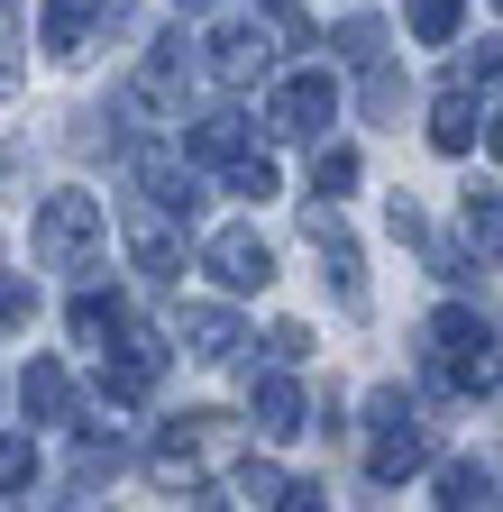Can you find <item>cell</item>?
I'll return each mask as SVG.
<instances>
[{"mask_svg": "<svg viewBox=\"0 0 503 512\" xmlns=\"http://www.w3.org/2000/svg\"><path fill=\"white\" fill-rule=\"evenodd\" d=\"M101 238H110V211L92 202V192H46V202H37V266L83 275L101 256Z\"/></svg>", "mask_w": 503, "mask_h": 512, "instance_id": "cell-1", "label": "cell"}, {"mask_svg": "<svg viewBox=\"0 0 503 512\" xmlns=\"http://www.w3.org/2000/svg\"><path fill=\"white\" fill-rule=\"evenodd\" d=\"M330 119H339V83H330V74H293V83L275 92V110H266V128H275L284 147L330 138Z\"/></svg>", "mask_w": 503, "mask_h": 512, "instance_id": "cell-2", "label": "cell"}, {"mask_svg": "<svg viewBox=\"0 0 503 512\" xmlns=\"http://www.w3.org/2000/svg\"><path fill=\"white\" fill-rule=\"evenodd\" d=\"M202 275H211L220 293H266V284H275V247H266L257 229H220V238L202 247Z\"/></svg>", "mask_w": 503, "mask_h": 512, "instance_id": "cell-3", "label": "cell"}, {"mask_svg": "<svg viewBox=\"0 0 503 512\" xmlns=\"http://www.w3.org/2000/svg\"><path fill=\"white\" fill-rule=\"evenodd\" d=\"M165 375V339L156 330H119V348L101 357V403H147Z\"/></svg>", "mask_w": 503, "mask_h": 512, "instance_id": "cell-4", "label": "cell"}, {"mask_svg": "<svg viewBox=\"0 0 503 512\" xmlns=\"http://www.w3.org/2000/svg\"><path fill=\"white\" fill-rule=\"evenodd\" d=\"M129 165H138V183H147V202H156L165 220H193V211H202V174L183 165V156H165V147H138Z\"/></svg>", "mask_w": 503, "mask_h": 512, "instance_id": "cell-5", "label": "cell"}, {"mask_svg": "<svg viewBox=\"0 0 503 512\" xmlns=\"http://www.w3.org/2000/svg\"><path fill=\"white\" fill-rule=\"evenodd\" d=\"M92 28H129V10H119V0H46V19H37L46 55H83Z\"/></svg>", "mask_w": 503, "mask_h": 512, "instance_id": "cell-6", "label": "cell"}, {"mask_svg": "<svg viewBox=\"0 0 503 512\" xmlns=\"http://www.w3.org/2000/svg\"><path fill=\"white\" fill-rule=\"evenodd\" d=\"M247 412H257V430H266V439H293V430H302V412H311V403H302V384H293V366H284V357H275L257 384H247Z\"/></svg>", "mask_w": 503, "mask_h": 512, "instance_id": "cell-7", "label": "cell"}, {"mask_svg": "<svg viewBox=\"0 0 503 512\" xmlns=\"http://www.w3.org/2000/svg\"><path fill=\"white\" fill-rule=\"evenodd\" d=\"M458 238H467L476 266H503V192L494 183H467L458 192Z\"/></svg>", "mask_w": 503, "mask_h": 512, "instance_id": "cell-8", "label": "cell"}, {"mask_svg": "<svg viewBox=\"0 0 503 512\" xmlns=\"http://www.w3.org/2000/svg\"><path fill=\"white\" fill-rule=\"evenodd\" d=\"M266 64H275V37H266V28H247V19H238V28L211 37V74H220L229 92H238V83H257Z\"/></svg>", "mask_w": 503, "mask_h": 512, "instance_id": "cell-9", "label": "cell"}, {"mask_svg": "<svg viewBox=\"0 0 503 512\" xmlns=\"http://www.w3.org/2000/svg\"><path fill=\"white\" fill-rule=\"evenodd\" d=\"M129 256H138L156 284H174V275H183V247H174V229H165V211H156V202H138V211H129Z\"/></svg>", "mask_w": 503, "mask_h": 512, "instance_id": "cell-10", "label": "cell"}, {"mask_svg": "<svg viewBox=\"0 0 503 512\" xmlns=\"http://www.w3.org/2000/svg\"><path fill=\"white\" fill-rule=\"evenodd\" d=\"M421 467H430V439H421L412 421L375 430V448H366V476H375V485H403V476H421Z\"/></svg>", "mask_w": 503, "mask_h": 512, "instance_id": "cell-11", "label": "cell"}, {"mask_svg": "<svg viewBox=\"0 0 503 512\" xmlns=\"http://www.w3.org/2000/svg\"><path fill=\"white\" fill-rule=\"evenodd\" d=\"M476 128H485V119H476V83H449V92L430 101V147H439V156H467Z\"/></svg>", "mask_w": 503, "mask_h": 512, "instance_id": "cell-12", "label": "cell"}, {"mask_svg": "<svg viewBox=\"0 0 503 512\" xmlns=\"http://www.w3.org/2000/svg\"><path fill=\"white\" fill-rule=\"evenodd\" d=\"M321 284L339 293V311H366V266H357L348 229H321Z\"/></svg>", "mask_w": 503, "mask_h": 512, "instance_id": "cell-13", "label": "cell"}, {"mask_svg": "<svg viewBox=\"0 0 503 512\" xmlns=\"http://www.w3.org/2000/svg\"><path fill=\"white\" fill-rule=\"evenodd\" d=\"M19 403H28L37 421H74V375L55 366V357H37V366L19 375Z\"/></svg>", "mask_w": 503, "mask_h": 512, "instance_id": "cell-14", "label": "cell"}, {"mask_svg": "<svg viewBox=\"0 0 503 512\" xmlns=\"http://www.w3.org/2000/svg\"><path fill=\"white\" fill-rule=\"evenodd\" d=\"M183 348H193L202 366H229V357H238V320L211 311V302H193V311H183Z\"/></svg>", "mask_w": 503, "mask_h": 512, "instance_id": "cell-15", "label": "cell"}, {"mask_svg": "<svg viewBox=\"0 0 503 512\" xmlns=\"http://www.w3.org/2000/svg\"><path fill=\"white\" fill-rule=\"evenodd\" d=\"M119 330H129L119 293H83V302H74V348H101V339H119Z\"/></svg>", "mask_w": 503, "mask_h": 512, "instance_id": "cell-16", "label": "cell"}, {"mask_svg": "<svg viewBox=\"0 0 503 512\" xmlns=\"http://www.w3.org/2000/svg\"><path fill=\"white\" fill-rule=\"evenodd\" d=\"M439 503H449V512H467V503H503V494H494V467H467V458L439 467Z\"/></svg>", "mask_w": 503, "mask_h": 512, "instance_id": "cell-17", "label": "cell"}, {"mask_svg": "<svg viewBox=\"0 0 503 512\" xmlns=\"http://www.w3.org/2000/svg\"><path fill=\"white\" fill-rule=\"evenodd\" d=\"M238 147H247V119H238V110H211V119L193 128V156H211V165H229Z\"/></svg>", "mask_w": 503, "mask_h": 512, "instance_id": "cell-18", "label": "cell"}, {"mask_svg": "<svg viewBox=\"0 0 503 512\" xmlns=\"http://www.w3.org/2000/svg\"><path fill=\"white\" fill-rule=\"evenodd\" d=\"M275 183H284L275 156H247V147L229 156V192H238V202H275Z\"/></svg>", "mask_w": 503, "mask_h": 512, "instance_id": "cell-19", "label": "cell"}, {"mask_svg": "<svg viewBox=\"0 0 503 512\" xmlns=\"http://www.w3.org/2000/svg\"><path fill=\"white\" fill-rule=\"evenodd\" d=\"M403 28H412L421 46H449V37H458V0H412Z\"/></svg>", "mask_w": 503, "mask_h": 512, "instance_id": "cell-20", "label": "cell"}, {"mask_svg": "<svg viewBox=\"0 0 503 512\" xmlns=\"http://www.w3.org/2000/svg\"><path fill=\"white\" fill-rule=\"evenodd\" d=\"M19 485H37V439L0 430V494H19Z\"/></svg>", "mask_w": 503, "mask_h": 512, "instance_id": "cell-21", "label": "cell"}, {"mask_svg": "<svg viewBox=\"0 0 503 512\" xmlns=\"http://www.w3.org/2000/svg\"><path fill=\"white\" fill-rule=\"evenodd\" d=\"M330 46H339L348 64H375V46H385V19H366V10H357V19H339V37H330Z\"/></svg>", "mask_w": 503, "mask_h": 512, "instance_id": "cell-22", "label": "cell"}, {"mask_svg": "<svg viewBox=\"0 0 503 512\" xmlns=\"http://www.w3.org/2000/svg\"><path fill=\"white\" fill-rule=\"evenodd\" d=\"M311 192H321V202H339V192H357V156H348V147H330L321 165H311Z\"/></svg>", "mask_w": 503, "mask_h": 512, "instance_id": "cell-23", "label": "cell"}, {"mask_svg": "<svg viewBox=\"0 0 503 512\" xmlns=\"http://www.w3.org/2000/svg\"><path fill=\"white\" fill-rule=\"evenodd\" d=\"M229 494H238V503H284V476H275V467H238Z\"/></svg>", "mask_w": 503, "mask_h": 512, "instance_id": "cell-24", "label": "cell"}, {"mask_svg": "<svg viewBox=\"0 0 503 512\" xmlns=\"http://www.w3.org/2000/svg\"><path fill=\"white\" fill-rule=\"evenodd\" d=\"M28 311H37V284L28 275H0V330H19Z\"/></svg>", "mask_w": 503, "mask_h": 512, "instance_id": "cell-25", "label": "cell"}, {"mask_svg": "<svg viewBox=\"0 0 503 512\" xmlns=\"http://www.w3.org/2000/svg\"><path fill=\"white\" fill-rule=\"evenodd\" d=\"M458 83H485V92H503V37H485L476 55H467V74Z\"/></svg>", "mask_w": 503, "mask_h": 512, "instance_id": "cell-26", "label": "cell"}, {"mask_svg": "<svg viewBox=\"0 0 503 512\" xmlns=\"http://www.w3.org/2000/svg\"><path fill=\"white\" fill-rule=\"evenodd\" d=\"M366 110L394 119V110H403V74H385V64H375V74H366Z\"/></svg>", "mask_w": 503, "mask_h": 512, "instance_id": "cell-27", "label": "cell"}, {"mask_svg": "<svg viewBox=\"0 0 503 512\" xmlns=\"http://www.w3.org/2000/svg\"><path fill=\"white\" fill-rule=\"evenodd\" d=\"M266 348H275L284 366H302V357H311V330H302V320H275V330H266Z\"/></svg>", "mask_w": 503, "mask_h": 512, "instance_id": "cell-28", "label": "cell"}, {"mask_svg": "<svg viewBox=\"0 0 503 512\" xmlns=\"http://www.w3.org/2000/svg\"><path fill=\"white\" fill-rule=\"evenodd\" d=\"M485 156H494V165H503V110H494V119H485Z\"/></svg>", "mask_w": 503, "mask_h": 512, "instance_id": "cell-29", "label": "cell"}, {"mask_svg": "<svg viewBox=\"0 0 503 512\" xmlns=\"http://www.w3.org/2000/svg\"><path fill=\"white\" fill-rule=\"evenodd\" d=\"M174 10H211V0H174Z\"/></svg>", "mask_w": 503, "mask_h": 512, "instance_id": "cell-30", "label": "cell"}, {"mask_svg": "<svg viewBox=\"0 0 503 512\" xmlns=\"http://www.w3.org/2000/svg\"><path fill=\"white\" fill-rule=\"evenodd\" d=\"M494 10H503V0H494Z\"/></svg>", "mask_w": 503, "mask_h": 512, "instance_id": "cell-31", "label": "cell"}]
</instances>
